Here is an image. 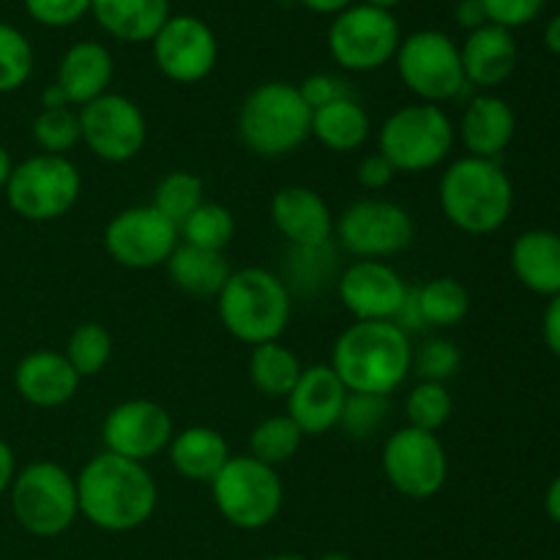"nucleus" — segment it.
I'll use <instances>...</instances> for the list:
<instances>
[{"label": "nucleus", "instance_id": "f257e3e1", "mask_svg": "<svg viewBox=\"0 0 560 560\" xmlns=\"http://www.w3.org/2000/svg\"><path fill=\"white\" fill-rule=\"evenodd\" d=\"M77 479L80 514L98 530L129 534L153 517L159 490L148 468L118 454H96Z\"/></svg>", "mask_w": 560, "mask_h": 560}, {"label": "nucleus", "instance_id": "f03ea898", "mask_svg": "<svg viewBox=\"0 0 560 560\" xmlns=\"http://www.w3.org/2000/svg\"><path fill=\"white\" fill-rule=\"evenodd\" d=\"M331 370L350 394L388 397L408 381L413 370L410 334L397 323H361L339 334L331 353Z\"/></svg>", "mask_w": 560, "mask_h": 560}, {"label": "nucleus", "instance_id": "7ed1b4c3", "mask_svg": "<svg viewBox=\"0 0 560 560\" xmlns=\"http://www.w3.org/2000/svg\"><path fill=\"white\" fill-rule=\"evenodd\" d=\"M441 208L463 233H495L512 217V178L495 159H457L441 178Z\"/></svg>", "mask_w": 560, "mask_h": 560}, {"label": "nucleus", "instance_id": "20e7f679", "mask_svg": "<svg viewBox=\"0 0 560 560\" xmlns=\"http://www.w3.org/2000/svg\"><path fill=\"white\" fill-rule=\"evenodd\" d=\"M217 301L228 334L252 348L277 342L288 328L290 310H293L288 284L266 268L233 271Z\"/></svg>", "mask_w": 560, "mask_h": 560}, {"label": "nucleus", "instance_id": "39448f33", "mask_svg": "<svg viewBox=\"0 0 560 560\" xmlns=\"http://www.w3.org/2000/svg\"><path fill=\"white\" fill-rule=\"evenodd\" d=\"M241 142L266 159L288 156L312 137V109L290 82H262L238 109Z\"/></svg>", "mask_w": 560, "mask_h": 560}, {"label": "nucleus", "instance_id": "423d86ee", "mask_svg": "<svg viewBox=\"0 0 560 560\" xmlns=\"http://www.w3.org/2000/svg\"><path fill=\"white\" fill-rule=\"evenodd\" d=\"M454 148V124L438 104H408L386 118L377 135V153L397 173H427Z\"/></svg>", "mask_w": 560, "mask_h": 560}, {"label": "nucleus", "instance_id": "0eeeda50", "mask_svg": "<svg viewBox=\"0 0 560 560\" xmlns=\"http://www.w3.org/2000/svg\"><path fill=\"white\" fill-rule=\"evenodd\" d=\"M11 512L16 523L38 539H55L80 514L77 479L58 463H31L11 481Z\"/></svg>", "mask_w": 560, "mask_h": 560}, {"label": "nucleus", "instance_id": "6e6552de", "mask_svg": "<svg viewBox=\"0 0 560 560\" xmlns=\"http://www.w3.org/2000/svg\"><path fill=\"white\" fill-rule=\"evenodd\" d=\"M213 503L219 514L238 530H260L282 512L284 490L277 468L260 463L252 454L230 457L211 481Z\"/></svg>", "mask_w": 560, "mask_h": 560}, {"label": "nucleus", "instance_id": "1a4fd4ad", "mask_svg": "<svg viewBox=\"0 0 560 560\" xmlns=\"http://www.w3.org/2000/svg\"><path fill=\"white\" fill-rule=\"evenodd\" d=\"M82 175L74 162L52 153H38L14 167L5 184V200L27 222H55L77 206Z\"/></svg>", "mask_w": 560, "mask_h": 560}, {"label": "nucleus", "instance_id": "9d476101", "mask_svg": "<svg viewBox=\"0 0 560 560\" xmlns=\"http://www.w3.org/2000/svg\"><path fill=\"white\" fill-rule=\"evenodd\" d=\"M399 80L427 104H441L459 96L465 82L459 47L441 31H416L399 42Z\"/></svg>", "mask_w": 560, "mask_h": 560}, {"label": "nucleus", "instance_id": "9b49d317", "mask_svg": "<svg viewBox=\"0 0 560 560\" xmlns=\"http://www.w3.org/2000/svg\"><path fill=\"white\" fill-rule=\"evenodd\" d=\"M339 244L359 260H383L413 244L416 222L402 206L381 197L353 202L334 222Z\"/></svg>", "mask_w": 560, "mask_h": 560}, {"label": "nucleus", "instance_id": "f8f14e48", "mask_svg": "<svg viewBox=\"0 0 560 560\" xmlns=\"http://www.w3.org/2000/svg\"><path fill=\"white\" fill-rule=\"evenodd\" d=\"M402 33L392 11L375 5H350L328 27L331 58L348 71H375L397 55Z\"/></svg>", "mask_w": 560, "mask_h": 560}, {"label": "nucleus", "instance_id": "ddd939ff", "mask_svg": "<svg viewBox=\"0 0 560 560\" xmlns=\"http://www.w3.org/2000/svg\"><path fill=\"white\" fill-rule=\"evenodd\" d=\"M383 470L399 495L427 501L446 485L448 457L435 432L402 427L392 432L383 446Z\"/></svg>", "mask_w": 560, "mask_h": 560}, {"label": "nucleus", "instance_id": "4468645a", "mask_svg": "<svg viewBox=\"0 0 560 560\" xmlns=\"http://www.w3.org/2000/svg\"><path fill=\"white\" fill-rule=\"evenodd\" d=\"M178 224L153 206H135L115 213L104 230V249L118 266L145 271L164 266L178 246Z\"/></svg>", "mask_w": 560, "mask_h": 560}, {"label": "nucleus", "instance_id": "2eb2a0df", "mask_svg": "<svg viewBox=\"0 0 560 560\" xmlns=\"http://www.w3.org/2000/svg\"><path fill=\"white\" fill-rule=\"evenodd\" d=\"M82 142L93 156L104 162H129L145 148L148 120L131 98L120 93H104L85 104L80 113Z\"/></svg>", "mask_w": 560, "mask_h": 560}, {"label": "nucleus", "instance_id": "dca6fc26", "mask_svg": "<svg viewBox=\"0 0 560 560\" xmlns=\"http://www.w3.org/2000/svg\"><path fill=\"white\" fill-rule=\"evenodd\" d=\"M151 44L159 71L180 85L206 80L219 58V44L211 25L191 14L170 16Z\"/></svg>", "mask_w": 560, "mask_h": 560}, {"label": "nucleus", "instance_id": "f3484780", "mask_svg": "<svg viewBox=\"0 0 560 560\" xmlns=\"http://www.w3.org/2000/svg\"><path fill=\"white\" fill-rule=\"evenodd\" d=\"M173 435L175 430L167 408L151 399H129L115 405L102 424L107 452L142 465L162 454Z\"/></svg>", "mask_w": 560, "mask_h": 560}, {"label": "nucleus", "instance_id": "a211bd4d", "mask_svg": "<svg viewBox=\"0 0 560 560\" xmlns=\"http://www.w3.org/2000/svg\"><path fill=\"white\" fill-rule=\"evenodd\" d=\"M408 293L410 288L405 279L383 260L353 262L339 279V299L345 310L361 323H394L408 301Z\"/></svg>", "mask_w": 560, "mask_h": 560}, {"label": "nucleus", "instance_id": "6ab92c4d", "mask_svg": "<svg viewBox=\"0 0 560 560\" xmlns=\"http://www.w3.org/2000/svg\"><path fill=\"white\" fill-rule=\"evenodd\" d=\"M348 394L331 364L306 366L293 392L288 394V416L304 435H326L339 427Z\"/></svg>", "mask_w": 560, "mask_h": 560}, {"label": "nucleus", "instance_id": "aec40b11", "mask_svg": "<svg viewBox=\"0 0 560 560\" xmlns=\"http://www.w3.org/2000/svg\"><path fill=\"white\" fill-rule=\"evenodd\" d=\"M271 222L293 249L331 244L334 217L328 202L306 186H284L271 200Z\"/></svg>", "mask_w": 560, "mask_h": 560}, {"label": "nucleus", "instance_id": "412c9836", "mask_svg": "<svg viewBox=\"0 0 560 560\" xmlns=\"http://www.w3.org/2000/svg\"><path fill=\"white\" fill-rule=\"evenodd\" d=\"M82 377L69 364L63 353L36 350L16 364L14 383L20 397L33 408H60L69 402L80 388Z\"/></svg>", "mask_w": 560, "mask_h": 560}, {"label": "nucleus", "instance_id": "4be33fe9", "mask_svg": "<svg viewBox=\"0 0 560 560\" xmlns=\"http://www.w3.org/2000/svg\"><path fill=\"white\" fill-rule=\"evenodd\" d=\"M517 42L512 31L487 22L479 31L468 33L465 44L459 47L465 82L479 88H495L506 82L517 69Z\"/></svg>", "mask_w": 560, "mask_h": 560}, {"label": "nucleus", "instance_id": "5701e85b", "mask_svg": "<svg viewBox=\"0 0 560 560\" xmlns=\"http://www.w3.org/2000/svg\"><path fill=\"white\" fill-rule=\"evenodd\" d=\"M113 74V55H109V49L104 44L77 42L60 58L55 85L63 91L66 102L77 104V107H85V104L96 102L98 96L107 93Z\"/></svg>", "mask_w": 560, "mask_h": 560}, {"label": "nucleus", "instance_id": "b1692460", "mask_svg": "<svg viewBox=\"0 0 560 560\" xmlns=\"http://www.w3.org/2000/svg\"><path fill=\"white\" fill-rule=\"evenodd\" d=\"M459 135L468 148V156L498 159L517 135V115L506 98L485 93L465 107Z\"/></svg>", "mask_w": 560, "mask_h": 560}, {"label": "nucleus", "instance_id": "393cba45", "mask_svg": "<svg viewBox=\"0 0 560 560\" xmlns=\"http://www.w3.org/2000/svg\"><path fill=\"white\" fill-rule=\"evenodd\" d=\"M512 271L523 288L536 295L560 293V233L552 230H525L512 244Z\"/></svg>", "mask_w": 560, "mask_h": 560}, {"label": "nucleus", "instance_id": "a878e982", "mask_svg": "<svg viewBox=\"0 0 560 560\" xmlns=\"http://www.w3.org/2000/svg\"><path fill=\"white\" fill-rule=\"evenodd\" d=\"M91 14L113 38L129 44L153 42L170 20V0H91Z\"/></svg>", "mask_w": 560, "mask_h": 560}, {"label": "nucleus", "instance_id": "bb28decb", "mask_svg": "<svg viewBox=\"0 0 560 560\" xmlns=\"http://www.w3.org/2000/svg\"><path fill=\"white\" fill-rule=\"evenodd\" d=\"M170 463L184 479L211 485L219 470L228 465L230 448L222 432L211 427H189L170 441Z\"/></svg>", "mask_w": 560, "mask_h": 560}, {"label": "nucleus", "instance_id": "cd10ccee", "mask_svg": "<svg viewBox=\"0 0 560 560\" xmlns=\"http://www.w3.org/2000/svg\"><path fill=\"white\" fill-rule=\"evenodd\" d=\"M167 266L170 279L184 293L197 295V299H211V295L222 293V288L230 279V262L224 252L197 249V246L180 244L170 255Z\"/></svg>", "mask_w": 560, "mask_h": 560}, {"label": "nucleus", "instance_id": "c85d7f7f", "mask_svg": "<svg viewBox=\"0 0 560 560\" xmlns=\"http://www.w3.org/2000/svg\"><path fill=\"white\" fill-rule=\"evenodd\" d=\"M370 115L353 96L312 109V137L337 153L359 151L370 137Z\"/></svg>", "mask_w": 560, "mask_h": 560}, {"label": "nucleus", "instance_id": "c756f323", "mask_svg": "<svg viewBox=\"0 0 560 560\" xmlns=\"http://www.w3.org/2000/svg\"><path fill=\"white\" fill-rule=\"evenodd\" d=\"M301 366L299 355L290 348L279 342H266L252 348L249 355V381L257 392H262L266 397H284L293 392V386L299 383Z\"/></svg>", "mask_w": 560, "mask_h": 560}, {"label": "nucleus", "instance_id": "7c9ffc66", "mask_svg": "<svg viewBox=\"0 0 560 560\" xmlns=\"http://www.w3.org/2000/svg\"><path fill=\"white\" fill-rule=\"evenodd\" d=\"M416 304L424 326L454 328L468 317L470 293L454 277H438L416 288Z\"/></svg>", "mask_w": 560, "mask_h": 560}, {"label": "nucleus", "instance_id": "2f4dec72", "mask_svg": "<svg viewBox=\"0 0 560 560\" xmlns=\"http://www.w3.org/2000/svg\"><path fill=\"white\" fill-rule=\"evenodd\" d=\"M301 438H304V432L290 416H271L252 430L249 454L277 468V465H284L295 457V452L301 448Z\"/></svg>", "mask_w": 560, "mask_h": 560}, {"label": "nucleus", "instance_id": "473e14b6", "mask_svg": "<svg viewBox=\"0 0 560 560\" xmlns=\"http://www.w3.org/2000/svg\"><path fill=\"white\" fill-rule=\"evenodd\" d=\"M184 235V244L197 246V249L224 252V246L233 241L235 235V217L230 208L219 206V202H202L189 219L178 228Z\"/></svg>", "mask_w": 560, "mask_h": 560}, {"label": "nucleus", "instance_id": "72a5a7b5", "mask_svg": "<svg viewBox=\"0 0 560 560\" xmlns=\"http://www.w3.org/2000/svg\"><path fill=\"white\" fill-rule=\"evenodd\" d=\"M202 195L206 191H202V180L197 175L175 170L159 180L156 191H153V208L180 228L206 202Z\"/></svg>", "mask_w": 560, "mask_h": 560}, {"label": "nucleus", "instance_id": "f704fd0d", "mask_svg": "<svg viewBox=\"0 0 560 560\" xmlns=\"http://www.w3.org/2000/svg\"><path fill=\"white\" fill-rule=\"evenodd\" d=\"M66 359L74 366L80 377H93L109 364L113 355V337L98 323H82L71 331L69 345H66Z\"/></svg>", "mask_w": 560, "mask_h": 560}, {"label": "nucleus", "instance_id": "c9c22d12", "mask_svg": "<svg viewBox=\"0 0 560 560\" xmlns=\"http://www.w3.org/2000/svg\"><path fill=\"white\" fill-rule=\"evenodd\" d=\"M454 413V399L446 383L421 381L413 386L405 402V416H408V427L424 432H438Z\"/></svg>", "mask_w": 560, "mask_h": 560}, {"label": "nucleus", "instance_id": "e433bc0d", "mask_svg": "<svg viewBox=\"0 0 560 560\" xmlns=\"http://www.w3.org/2000/svg\"><path fill=\"white\" fill-rule=\"evenodd\" d=\"M33 47L25 33L0 22V93H14L31 80Z\"/></svg>", "mask_w": 560, "mask_h": 560}, {"label": "nucleus", "instance_id": "4c0bfd02", "mask_svg": "<svg viewBox=\"0 0 560 560\" xmlns=\"http://www.w3.org/2000/svg\"><path fill=\"white\" fill-rule=\"evenodd\" d=\"M33 140L38 142L44 153L52 156H63L66 151L82 140L80 135V113L69 107L42 109L33 120Z\"/></svg>", "mask_w": 560, "mask_h": 560}, {"label": "nucleus", "instance_id": "58836bf2", "mask_svg": "<svg viewBox=\"0 0 560 560\" xmlns=\"http://www.w3.org/2000/svg\"><path fill=\"white\" fill-rule=\"evenodd\" d=\"M388 413V397H375V394H348L345 402L342 419L339 427L348 432L350 438H370L381 430Z\"/></svg>", "mask_w": 560, "mask_h": 560}, {"label": "nucleus", "instance_id": "ea45409f", "mask_svg": "<svg viewBox=\"0 0 560 560\" xmlns=\"http://www.w3.org/2000/svg\"><path fill=\"white\" fill-rule=\"evenodd\" d=\"M459 348L452 339H430L421 345L419 353H413V366L424 381L446 383L448 377L457 375L459 370Z\"/></svg>", "mask_w": 560, "mask_h": 560}, {"label": "nucleus", "instance_id": "a19ab883", "mask_svg": "<svg viewBox=\"0 0 560 560\" xmlns=\"http://www.w3.org/2000/svg\"><path fill=\"white\" fill-rule=\"evenodd\" d=\"M25 9L38 25L69 27L91 11V0H25Z\"/></svg>", "mask_w": 560, "mask_h": 560}, {"label": "nucleus", "instance_id": "79ce46f5", "mask_svg": "<svg viewBox=\"0 0 560 560\" xmlns=\"http://www.w3.org/2000/svg\"><path fill=\"white\" fill-rule=\"evenodd\" d=\"M479 3L485 9L487 22L514 31V27L534 22L541 14L547 0H479Z\"/></svg>", "mask_w": 560, "mask_h": 560}, {"label": "nucleus", "instance_id": "37998d69", "mask_svg": "<svg viewBox=\"0 0 560 560\" xmlns=\"http://www.w3.org/2000/svg\"><path fill=\"white\" fill-rule=\"evenodd\" d=\"M299 91H301V96H304V102L310 104V109H320V107H326V104L350 96V91L345 88V82L337 80V77H331V74L306 77V80L299 85Z\"/></svg>", "mask_w": 560, "mask_h": 560}, {"label": "nucleus", "instance_id": "c03bdc74", "mask_svg": "<svg viewBox=\"0 0 560 560\" xmlns=\"http://www.w3.org/2000/svg\"><path fill=\"white\" fill-rule=\"evenodd\" d=\"M394 175H397V170H394L392 164H388V159L381 156V153H372V156H366L364 162L359 164V184L370 191L386 189L394 180Z\"/></svg>", "mask_w": 560, "mask_h": 560}, {"label": "nucleus", "instance_id": "a18cd8bd", "mask_svg": "<svg viewBox=\"0 0 560 560\" xmlns=\"http://www.w3.org/2000/svg\"><path fill=\"white\" fill-rule=\"evenodd\" d=\"M541 334H545L547 350L560 361V293L552 295L547 304L545 317H541Z\"/></svg>", "mask_w": 560, "mask_h": 560}, {"label": "nucleus", "instance_id": "49530a36", "mask_svg": "<svg viewBox=\"0 0 560 560\" xmlns=\"http://www.w3.org/2000/svg\"><path fill=\"white\" fill-rule=\"evenodd\" d=\"M454 20H457V25L465 27L468 33L487 25V14L485 9H481L479 0H459V3L454 5Z\"/></svg>", "mask_w": 560, "mask_h": 560}, {"label": "nucleus", "instance_id": "de8ad7c7", "mask_svg": "<svg viewBox=\"0 0 560 560\" xmlns=\"http://www.w3.org/2000/svg\"><path fill=\"white\" fill-rule=\"evenodd\" d=\"M14 476H16L14 452H11L9 443L0 438V498L11 490V481H14Z\"/></svg>", "mask_w": 560, "mask_h": 560}, {"label": "nucleus", "instance_id": "09e8293b", "mask_svg": "<svg viewBox=\"0 0 560 560\" xmlns=\"http://www.w3.org/2000/svg\"><path fill=\"white\" fill-rule=\"evenodd\" d=\"M301 3L306 5L310 11H315V14H342L345 9H350L353 5V0H301Z\"/></svg>", "mask_w": 560, "mask_h": 560}, {"label": "nucleus", "instance_id": "8fccbe9b", "mask_svg": "<svg viewBox=\"0 0 560 560\" xmlns=\"http://www.w3.org/2000/svg\"><path fill=\"white\" fill-rule=\"evenodd\" d=\"M545 512H547V517H550L552 523H556L560 528V474L550 481V487H547Z\"/></svg>", "mask_w": 560, "mask_h": 560}, {"label": "nucleus", "instance_id": "3c124183", "mask_svg": "<svg viewBox=\"0 0 560 560\" xmlns=\"http://www.w3.org/2000/svg\"><path fill=\"white\" fill-rule=\"evenodd\" d=\"M545 47L560 58V14L552 16L545 27Z\"/></svg>", "mask_w": 560, "mask_h": 560}, {"label": "nucleus", "instance_id": "603ef678", "mask_svg": "<svg viewBox=\"0 0 560 560\" xmlns=\"http://www.w3.org/2000/svg\"><path fill=\"white\" fill-rule=\"evenodd\" d=\"M55 107H69V102H66L63 91H60L58 85H49L47 91H44V109H55Z\"/></svg>", "mask_w": 560, "mask_h": 560}, {"label": "nucleus", "instance_id": "864d4df0", "mask_svg": "<svg viewBox=\"0 0 560 560\" xmlns=\"http://www.w3.org/2000/svg\"><path fill=\"white\" fill-rule=\"evenodd\" d=\"M11 173H14V162H11V153L0 145V189H5Z\"/></svg>", "mask_w": 560, "mask_h": 560}, {"label": "nucleus", "instance_id": "5fc2aeb1", "mask_svg": "<svg viewBox=\"0 0 560 560\" xmlns=\"http://www.w3.org/2000/svg\"><path fill=\"white\" fill-rule=\"evenodd\" d=\"M366 5H375V9H383V11H392L394 5H399L402 0H364Z\"/></svg>", "mask_w": 560, "mask_h": 560}, {"label": "nucleus", "instance_id": "6e6d98bb", "mask_svg": "<svg viewBox=\"0 0 560 560\" xmlns=\"http://www.w3.org/2000/svg\"><path fill=\"white\" fill-rule=\"evenodd\" d=\"M320 560H350V558L345 556V552H326Z\"/></svg>", "mask_w": 560, "mask_h": 560}, {"label": "nucleus", "instance_id": "4d7b16f0", "mask_svg": "<svg viewBox=\"0 0 560 560\" xmlns=\"http://www.w3.org/2000/svg\"><path fill=\"white\" fill-rule=\"evenodd\" d=\"M266 560H304V558H299V556H271Z\"/></svg>", "mask_w": 560, "mask_h": 560}]
</instances>
